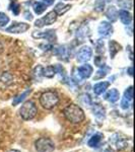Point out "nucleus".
I'll list each match as a JSON object with an SVG mask.
<instances>
[{"mask_svg": "<svg viewBox=\"0 0 135 152\" xmlns=\"http://www.w3.org/2000/svg\"><path fill=\"white\" fill-rule=\"evenodd\" d=\"M118 15H119V18H120V20H121L125 26H129V24L131 23L132 16L127 10H125V9H121V10L118 12Z\"/></svg>", "mask_w": 135, "mask_h": 152, "instance_id": "6ab92c4d", "label": "nucleus"}, {"mask_svg": "<svg viewBox=\"0 0 135 152\" xmlns=\"http://www.w3.org/2000/svg\"><path fill=\"white\" fill-rule=\"evenodd\" d=\"M92 55V51L88 46H83L77 52V61L78 62H87Z\"/></svg>", "mask_w": 135, "mask_h": 152, "instance_id": "1a4fd4ad", "label": "nucleus"}, {"mask_svg": "<svg viewBox=\"0 0 135 152\" xmlns=\"http://www.w3.org/2000/svg\"><path fill=\"white\" fill-rule=\"evenodd\" d=\"M106 16L109 18V20H111V23H115L118 19V10L114 5L108 6L106 10Z\"/></svg>", "mask_w": 135, "mask_h": 152, "instance_id": "a211bd4d", "label": "nucleus"}, {"mask_svg": "<svg viewBox=\"0 0 135 152\" xmlns=\"http://www.w3.org/2000/svg\"><path fill=\"white\" fill-rule=\"evenodd\" d=\"M110 144L116 150H124L128 147V138L122 134L115 133L110 137Z\"/></svg>", "mask_w": 135, "mask_h": 152, "instance_id": "20e7f679", "label": "nucleus"}, {"mask_svg": "<svg viewBox=\"0 0 135 152\" xmlns=\"http://www.w3.org/2000/svg\"><path fill=\"white\" fill-rule=\"evenodd\" d=\"M98 31H99V35L103 38H109L113 34V26L108 21H102L99 26Z\"/></svg>", "mask_w": 135, "mask_h": 152, "instance_id": "9b49d317", "label": "nucleus"}, {"mask_svg": "<svg viewBox=\"0 0 135 152\" xmlns=\"http://www.w3.org/2000/svg\"><path fill=\"white\" fill-rule=\"evenodd\" d=\"M77 72L75 73L74 76V80L75 82H80L82 79H87V78H90V76L92 74V67L90 66V64H84L82 66H79V67L76 69Z\"/></svg>", "mask_w": 135, "mask_h": 152, "instance_id": "423d86ee", "label": "nucleus"}, {"mask_svg": "<svg viewBox=\"0 0 135 152\" xmlns=\"http://www.w3.org/2000/svg\"><path fill=\"white\" fill-rule=\"evenodd\" d=\"M92 111L94 116L99 120H104L105 117H106V110L100 104H92Z\"/></svg>", "mask_w": 135, "mask_h": 152, "instance_id": "2eb2a0df", "label": "nucleus"}, {"mask_svg": "<svg viewBox=\"0 0 135 152\" xmlns=\"http://www.w3.org/2000/svg\"><path fill=\"white\" fill-rule=\"evenodd\" d=\"M63 116L68 122L72 124H79L84 121V112L79 105L71 104L63 110Z\"/></svg>", "mask_w": 135, "mask_h": 152, "instance_id": "f257e3e1", "label": "nucleus"}, {"mask_svg": "<svg viewBox=\"0 0 135 152\" xmlns=\"http://www.w3.org/2000/svg\"><path fill=\"white\" fill-rule=\"evenodd\" d=\"M40 48H42V50H44V51H49L50 49H52V46L51 45H42L40 46Z\"/></svg>", "mask_w": 135, "mask_h": 152, "instance_id": "473e14b6", "label": "nucleus"}, {"mask_svg": "<svg viewBox=\"0 0 135 152\" xmlns=\"http://www.w3.org/2000/svg\"><path fill=\"white\" fill-rule=\"evenodd\" d=\"M81 99L83 100V102H84L87 105H90L92 102H90V95H87V94H82L81 95Z\"/></svg>", "mask_w": 135, "mask_h": 152, "instance_id": "7c9ffc66", "label": "nucleus"}, {"mask_svg": "<svg viewBox=\"0 0 135 152\" xmlns=\"http://www.w3.org/2000/svg\"><path fill=\"white\" fill-rule=\"evenodd\" d=\"M54 53L59 59H63V60H68V57H69L68 49L65 46H59L54 50Z\"/></svg>", "mask_w": 135, "mask_h": 152, "instance_id": "dca6fc26", "label": "nucleus"}, {"mask_svg": "<svg viewBox=\"0 0 135 152\" xmlns=\"http://www.w3.org/2000/svg\"><path fill=\"white\" fill-rule=\"evenodd\" d=\"M29 28V24L24 23H13L9 28H6L7 33H12V34H21L24 33Z\"/></svg>", "mask_w": 135, "mask_h": 152, "instance_id": "9d476101", "label": "nucleus"}, {"mask_svg": "<svg viewBox=\"0 0 135 152\" xmlns=\"http://www.w3.org/2000/svg\"><path fill=\"white\" fill-rule=\"evenodd\" d=\"M42 69H43L42 66H38V67H36L35 71H34V76H35V78L37 80H40L41 76H43L42 75Z\"/></svg>", "mask_w": 135, "mask_h": 152, "instance_id": "c756f323", "label": "nucleus"}, {"mask_svg": "<svg viewBox=\"0 0 135 152\" xmlns=\"http://www.w3.org/2000/svg\"><path fill=\"white\" fill-rule=\"evenodd\" d=\"M56 74V70L54 66H48L46 68H43L42 69V75L45 76L47 78H52L54 77V75Z\"/></svg>", "mask_w": 135, "mask_h": 152, "instance_id": "5701e85b", "label": "nucleus"}, {"mask_svg": "<svg viewBox=\"0 0 135 152\" xmlns=\"http://www.w3.org/2000/svg\"><path fill=\"white\" fill-rule=\"evenodd\" d=\"M132 99H133V87L129 86L125 90L124 97L122 99L121 102V107L123 110H128L130 105L132 104Z\"/></svg>", "mask_w": 135, "mask_h": 152, "instance_id": "6e6552de", "label": "nucleus"}, {"mask_svg": "<svg viewBox=\"0 0 135 152\" xmlns=\"http://www.w3.org/2000/svg\"><path fill=\"white\" fill-rule=\"evenodd\" d=\"M9 23V18L4 12H0V28H4Z\"/></svg>", "mask_w": 135, "mask_h": 152, "instance_id": "cd10ccee", "label": "nucleus"}, {"mask_svg": "<svg viewBox=\"0 0 135 152\" xmlns=\"http://www.w3.org/2000/svg\"><path fill=\"white\" fill-rule=\"evenodd\" d=\"M46 7H47V5L45 3H43V2H35V4H34V11L38 15H40V14H42L46 10Z\"/></svg>", "mask_w": 135, "mask_h": 152, "instance_id": "393cba45", "label": "nucleus"}, {"mask_svg": "<svg viewBox=\"0 0 135 152\" xmlns=\"http://www.w3.org/2000/svg\"><path fill=\"white\" fill-rule=\"evenodd\" d=\"M109 86H110V82H108V81L99 82L94 86V92L97 95H101L106 91Z\"/></svg>", "mask_w": 135, "mask_h": 152, "instance_id": "aec40b11", "label": "nucleus"}, {"mask_svg": "<svg viewBox=\"0 0 135 152\" xmlns=\"http://www.w3.org/2000/svg\"><path fill=\"white\" fill-rule=\"evenodd\" d=\"M103 138H104L103 134L95 133L90 138V140L87 142V145L92 147V148H97V147H99L101 145V142H102Z\"/></svg>", "mask_w": 135, "mask_h": 152, "instance_id": "4468645a", "label": "nucleus"}, {"mask_svg": "<svg viewBox=\"0 0 135 152\" xmlns=\"http://www.w3.org/2000/svg\"><path fill=\"white\" fill-rule=\"evenodd\" d=\"M35 148L38 152H53L55 150V144L50 138H39L35 142Z\"/></svg>", "mask_w": 135, "mask_h": 152, "instance_id": "39448f33", "label": "nucleus"}, {"mask_svg": "<svg viewBox=\"0 0 135 152\" xmlns=\"http://www.w3.org/2000/svg\"><path fill=\"white\" fill-rule=\"evenodd\" d=\"M43 1L46 5H51V4H53L55 2V0H43Z\"/></svg>", "mask_w": 135, "mask_h": 152, "instance_id": "72a5a7b5", "label": "nucleus"}, {"mask_svg": "<svg viewBox=\"0 0 135 152\" xmlns=\"http://www.w3.org/2000/svg\"><path fill=\"white\" fill-rule=\"evenodd\" d=\"M59 102H60V99L57 92L52 91V90L45 91L40 96V104L46 110H53L55 107H57Z\"/></svg>", "mask_w": 135, "mask_h": 152, "instance_id": "f03ea898", "label": "nucleus"}, {"mask_svg": "<svg viewBox=\"0 0 135 152\" xmlns=\"http://www.w3.org/2000/svg\"><path fill=\"white\" fill-rule=\"evenodd\" d=\"M95 64L98 67H104V66H106L105 65V59L101 57V56H98V57L95 58Z\"/></svg>", "mask_w": 135, "mask_h": 152, "instance_id": "c85d7f7f", "label": "nucleus"}, {"mask_svg": "<svg viewBox=\"0 0 135 152\" xmlns=\"http://www.w3.org/2000/svg\"><path fill=\"white\" fill-rule=\"evenodd\" d=\"M31 91L32 90L31 89H26V91H23V94H19V95H18L16 97H14V99H13V102H12V104L13 105H18V104H21L23 100H24L28 97V95L31 94Z\"/></svg>", "mask_w": 135, "mask_h": 152, "instance_id": "b1692460", "label": "nucleus"}, {"mask_svg": "<svg viewBox=\"0 0 135 152\" xmlns=\"http://www.w3.org/2000/svg\"><path fill=\"white\" fill-rule=\"evenodd\" d=\"M37 114H38V107H37L35 102L32 100L24 102L19 110V115L24 121L33 120L37 116Z\"/></svg>", "mask_w": 135, "mask_h": 152, "instance_id": "7ed1b4c3", "label": "nucleus"}, {"mask_svg": "<svg viewBox=\"0 0 135 152\" xmlns=\"http://www.w3.org/2000/svg\"><path fill=\"white\" fill-rule=\"evenodd\" d=\"M34 38H38V39H47L48 41H54L56 40V35H55V31L54 29H49L46 31H41V33L37 34L36 31L33 34Z\"/></svg>", "mask_w": 135, "mask_h": 152, "instance_id": "f8f14e48", "label": "nucleus"}, {"mask_svg": "<svg viewBox=\"0 0 135 152\" xmlns=\"http://www.w3.org/2000/svg\"><path fill=\"white\" fill-rule=\"evenodd\" d=\"M70 7L71 5H69V4H64V3H62V2H60V3H58L57 5L55 6L54 11L56 12L57 15H61V14H64L66 11L69 10Z\"/></svg>", "mask_w": 135, "mask_h": 152, "instance_id": "412c9836", "label": "nucleus"}, {"mask_svg": "<svg viewBox=\"0 0 135 152\" xmlns=\"http://www.w3.org/2000/svg\"><path fill=\"white\" fill-rule=\"evenodd\" d=\"M120 97V94L119 91L116 89V88H113V89H110L109 91L105 94V99L108 100L110 102H116Z\"/></svg>", "mask_w": 135, "mask_h": 152, "instance_id": "f3484780", "label": "nucleus"}, {"mask_svg": "<svg viewBox=\"0 0 135 152\" xmlns=\"http://www.w3.org/2000/svg\"><path fill=\"white\" fill-rule=\"evenodd\" d=\"M110 69L109 68H107L106 66H104V67H102V69H100L99 71L97 72V75L95 76V79L98 80V79H101V78L105 77V76L107 75L108 71H109Z\"/></svg>", "mask_w": 135, "mask_h": 152, "instance_id": "a878e982", "label": "nucleus"}, {"mask_svg": "<svg viewBox=\"0 0 135 152\" xmlns=\"http://www.w3.org/2000/svg\"><path fill=\"white\" fill-rule=\"evenodd\" d=\"M8 152H21V151H18V150H14V149H13V150H10V151H8Z\"/></svg>", "mask_w": 135, "mask_h": 152, "instance_id": "c9c22d12", "label": "nucleus"}, {"mask_svg": "<svg viewBox=\"0 0 135 152\" xmlns=\"http://www.w3.org/2000/svg\"><path fill=\"white\" fill-rule=\"evenodd\" d=\"M128 71H129V75H130V76L133 75V67H130Z\"/></svg>", "mask_w": 135, "mask_h": 152, "instance_id": "f704fd0d", "label": "nucleus"}, {"mask_svg": "<svg viewBox=\"0 0 135 152\" xmlns=\"http://www.w3.org/2000/svg\"><path fill=\"white\" fill-rule=\"evenodd\" d=\"M24 18L28 19V20H32V19H33V14L29 11H26L24 12Z\"/></svg>", "mask_w": 135, "mask_h": 152, "instance_id": "2f4dec72", "label": "nucleus"}, {"mask_svg": "<svg viewBox=\"0 0 135 152\" xmlns=\"http://www.w3.org/2000/svg\"><path fill=\"white\" fill-rule=\"evenodd\" d=\"M19 7L21 6H19L18 3H16V2H11L10 5H9V10H10L14 15H18L19 11H21Z\"/></svg>", "mask_w": 135, "mask_h": 152, "instance_id": "bb28decb", "label": "nucleus"}, {"mask_svg": "<svg viewBox=\"0 0 135 152\" xmlns=\"http://www.w3.org/2000/svg\"><path fill=\"white\" fill-rule=\"evenodd\" d=\"M56 19H57V14L53 10V11L48 12L44 18L36 20L35 24L38 28H43L44 26H51V24H53L56 21Z\"/></svg>", "mask_w": 135, "mask_h": 152, "instance_id": "0eeeda50", "label": "nucleus"}, {"mask_svg": "<svg viewBox=\"0 0 135 152\" xmlns=\"http://www.w3.org/2000/svg\"><path fill=\"white\" fill-rule=\"evenodd\" d=\"M109 47H110V55H111V58H114L116 56V54L120 51V49H121V46L116 41H110Z\"/></svg>", "mask_w": 135, "mask_h": 152, "instance_id": "4be33fe9", "label": "nucleus"}, {"mask_svg": "<svg viewBox=\"0 0 135 152\" xmlns=\"http://www.w3.org/2000/svg\"><path fill=\"white\" fill-rule=\"evenodd\" d=\"M13 82V76L8 72L0 73V87H7Z\"/></svg>", "mask_w": 135, "mask_h": 152, "instance_id": "ddd939ff", "label": "nucleus"}]
</instances>
